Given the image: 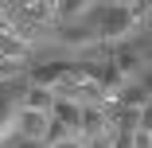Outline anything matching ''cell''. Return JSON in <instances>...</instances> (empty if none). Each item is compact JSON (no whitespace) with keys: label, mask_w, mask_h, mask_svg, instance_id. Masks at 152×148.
Here are the masks:
<instances>
[{"label":"cell","mask_w":152,"mask_h":148,"mask_svg":"<svg viewBox=\"0 0 152 148\" xmlns=\"http://www.w3.org/2000/svg\"><path fill=\"white\" fill-rule=\"evenodd\" d=\"M129 148H152V133H148V121H144L140 129H133V133H129Z\"/></svg>","instance_id":"obj_14"},{"label":"cell","mask_w":152,"mask_h":148,"mask_svg":"<svg viewBox=\"0 0 152 148\" xmlns=\"http://www.w3.org/2000/svg\"><path fill=\"white\" fill-rule=\"evenodd\" d=\"M129 16H133L137 27L148 23V16H152V0H133V4H129Z\"/></svg>","instance_id":"obj_13"},{"label":"cell","mask_w":152,"mask_h":148,"mask_svg":"<svg viewBox=\"0 0 152 148\" xmlns=\"http://www.w3.org/2000/svg\"><path fill=\"white\" fill-rule=\"evenodd\" d=\"M94 4H98V0H55L51 12H55L58 20H78V16H86Z\"/></svg>","instance_id":"obj_10"},{"label":"cell","mask_w":152,"mask_h":148,"mask_svg":"<svg viewBox=\"0 0 152 148\" xmlns=\"http://www.w3.org/2000/svg\"><path fill=\"white\" fill-rule=\"evenodd\" d=\"M51 105H55V94L43 90V86H31V90L20 98V109H31V113H51Z\"/></svg>","instance_id":"obj_8"},{"label":"cell","mask_w":152,"mask_h":148,"mask_svg":"<svg viewBox=\"0 0 152 148\" xmlns=\"http://www.w3.org/2000/svg\"><path fill=\"white\" fill-rule=\"evenodd\" d=\"M78 133L94 144V140H105L113 136V125H109V113L102 105H82V117H78Z\"/></svg>","instance_id":"obj_2"},{"label":"cell","mask_w":152,"mask_h":148,"mask_svg":"<svg viewBox=\"0 0 152 148\" xmlns=\"http://www.w3.org/2000/svg\"><path fill=\"white\" fill-rule=\"evenodd\" d=\"M23 74V63H12V58H0V82H8V78H20Z\"/></svg>","instance_id":"obj_15"},{"label":"cell","mask_w":152,"mask_h":148,"mask_svg":"<svg viewBox=\"0 0 152 148\" xmlns=\"http://www.w3.org/2000/svg\"><path fill=\"white\" fill-rule=\"evenodd\" d=\"M0 55L12 58V63H23L31 51H27V39H20L16 31H0Z\"/></svg>","instance_id":"obj_9"},{"label":"cell","mask_w":152,"mask_h":148,"mask_svg":"<svg viewBox=\"0 0 152 148\" xmlns=\"http://www.w3.org/2000/svg\"><path fill=\"white\" fill-rule=\"evenodd\" d=\"M133 16H129V8H109L105 12V20H102V27H98V43H117V39H129L133 35Z\"/></svg>","instance_id":"obj_1"},{"label":"cell","mask_w":152,"mask_h":148,"mask_svg":"<svg viewBox=\"0 0 152 148\" xmlns=\"http://www.w3.org/2000/svg\"><path fill=\"white\" fill-rule=\"evenodd\" d=\"M16 148H43V144H39V140H23V136H20V144H16Z\"/></svg>","instance_id":"obj_17"},{"label":"cell","mask_w":152,"mask_h":148,"mask_svg":"<svg viewBox=\"0 0 152 148\" xmlns=\"http://www.w3.org/2000/svg\"><path fill=\"white\" fill-rule=\"evenodd\" d=\"M113 4H117V8H129V4H133V0H113Z\"/></svg>","instance_id":"obj_18"},{"label":"cell","mask_w":152,"mask_h":148,"mask_svg":"<svg viewBox=\"0 0 152 148\" xmlns=\"http://www.w3.org/2000/svg\"><path fill=\"white\" fill-rule=\"evenodd\" d=\"M144 113H148V109H129V105H117V109H113V117H109V125H113L121 136H129L133 129H140V125H144Z\"/></svg>","instance_id":"obj_6"},{"label":"cell","mask_w":152,"mask_h":148,"mask_svg":"<svg viewBox=\"0 0 152 148\" xmlns=\"http://www.w3.org/2000/svg\"><path fill=\"white\" fill-rule=\"evenodd\" d=\"M109 66H113V70H117L121 78L129 82L133 74H140V70H144V58H140L137 51H125V47H121V51H117V55L109 58Z\"/></svg>","instance_id":"obj_7"},{"label":"cell","mask_w":152,"mask_h":148,"mask_svg":"<svg viewBox=\"0 0 152 148\" xmlns=\"http://www.w3.org/2000/svg\"><path fill=\"white\" fill-rule=\"evenodd\" d=\"M58 39H63L66 47H74V51H86V47L98 43V31L94 27H78V23H63L58 27Z\"/></svg>","instance_id":"obj_4"},{"label":"cell","mask_w":152,"mask_h":148,"mask_svg":"<svg viewBox=\"0 0 152 148\" xmlns=\"http://www.w3.org/2000/svg\"><path fill=\"white\" fill-rule=\"evenodd\" d=\"M23 16L31 23H47L55 12H51V0H23Z\"/></svg>","instance_id":"obj_12"},{"label":"cell","mask_w":152,"mask_h":148,"mask_svg":"<svg viewBox=\"0 0 152 148\" xmlns=\"http://www.w3.org/2000/svg\"><path fill=\"white\" fill-rule=\"evenodd\" d=\"M51 121H58V125H66L70 133H78V117H82V105L78 101H70V98H55V105H51Z\"/></svg>","instance_id":"obj_5"},{"label":"cell","mask_w":152,"mask_h":148,"mask_svg":"<svg viewBox=\"0 0 152 148\" xmlns=\"http://www.w3.org/2000/svg\"><path fill=\"white\" fill-rule=\"evenodd\" d=\"M55 148H86V144H78V140H74V136H70V140H58V144H55Z\"/></svg>","instance_id":"obj_16"},{"label":"cell","mask_w":152,"mask_h":148,"mask_svg":"<svg viewBox=\"0 0 152 148\" xmlns=\"http://www.w3.org/2000/svg\"><path fill=\"white\" fill-rule=\"evenodd\" d=\"M113 101L117 105H129V109H148V90H144V86H125Z\"/></svg>","instance_id":"obj_11"},{"label":"cell","mask_w":152,"mask_h":148,"mask_svg":"<svg viewBox=\"0 0 152 148\" xmlns=\"http://www.w3.org/2000/svg\"><path fill=\"white\" fill-rule=\"evenodd\" d=\"M16 129L23 140H39L43 144V133H47V113H31V109H20L16 113Z\"/></svg>","instance_id":"obj_3"}]
</instances>
